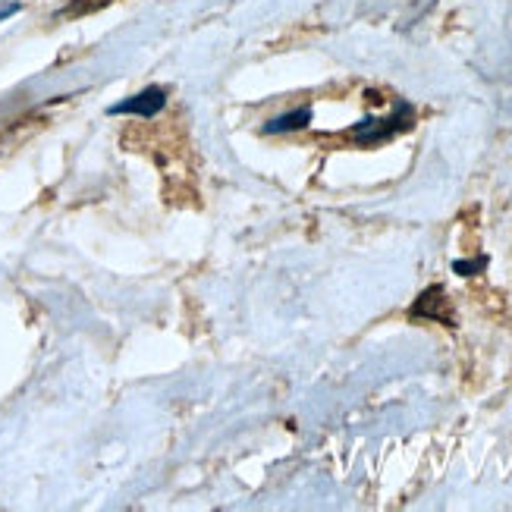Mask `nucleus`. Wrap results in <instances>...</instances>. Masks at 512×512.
<instances>
[]
</instances>
